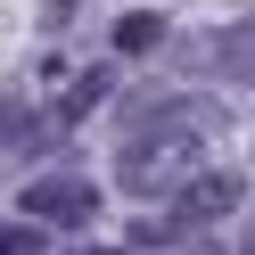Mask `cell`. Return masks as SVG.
<instances>
[{"label": "cell", "mask_w": 255, "mask_h": 255, "mask_svg": "<svg viewBox=\"0 0 255 255\" xmlns=\"http://www.w3.org/2000/svg\"><path fill=\"white\" fill-rule=\"evenodd\" d=\"M206 132H173V124H132V140L116 148V181L132 198H173L181 181H198Z\"/></svg>", "instance_id": "obj_1"}, {"label": "cell", "mask_w": 255, "mask_h": 255, "mask_svg": "<svg viewBox=\"0 0 255 255\" xmlns=\"http://www.w3.org/2000/svg\"><path fill=\"white\" fill-rule=\"evenodd\" d=\"M25 222H41V231H91V214H99V189L83 181V173H41V181H25Z\"/></svg>", "instance_id": "obj_2"}, {"label": "cell", "mask_w": 255, "mask_h": 255, "mask_svg": "<svg viewBox=\"0 0 255 255\" xmlns=\"http://www.w3.org/2000/svg\"><path fill=\"white\" fill-rule=\"evenodd\" d=\"M107 91H116V74H74V83H66V99H58V116H50V140H58V132H74V124H83L91 107L107 99Z\"/></svg>", "instance_id": "obj_3"}, {"label": "cell", "mask_w": 255, "mask_h": 255, "mask_svg": "<svg viewBox=\"0 0 255 255\" xmlns=\"http://www.w3.org/2000/svg\"><path fill=\"white\" fill-rule=\"evenodd\" d=\"M50 140V124H33L17 99H0V148H41Z\"/></svg>", "instance_id": "obj_4"}, {"label": "cell", "mask_w": 255, "mask_h": 255, "mask_svg": "<svg viewBox=\"0 0 255 255\" xmlns=\"http://www.w3.org/2000/svg\"><path fill=\"white\" fill-rule=\"evenodd\" d=\"M214 58L231 74H255V25H222V33H214Z\"/></svg>", "instance_id": "obj_5"}, {"label": "cell", "mask_w": 255, "mask_h": 255, "mask_svg": "<svg viewBox=\"0 0 255 255\" xmlns=\"http://www.w3.org/2000/svg\"><path fill=\"white\" fill-rule=\"evenodd\" d=\"M156 41H165V17H148V8L116 25V50H124V58H140V50H156Z\"/></svg>", "instance_id": "obj_6"}, {"label": "cell", "mask_w": 255, "mask_h": 255, "mask_svg": "<svg viewBox=\"0 0 255 255\" xmlns=\"http://www.w3.org/2000/svg\"><path fill=\"white\" fill-rule=\"evenodd\" d=\"M0 255H41V222H8L0 231Z\"/></svg>", "instance_id": "obj_7"}, {"label": "cell", "mask_w": 255, "mask_h": 255, "mask_svg": "<svg viewBox=\"0 0 255 255\" xmlns=\"http://www.w3.org/2000/svg\"><path fill=\"white\" fill-rule=\"evenodd\" d=\"M181 255H222V247H206V239H189V247H181Z\"/></svg>", "instance_id": "obj_8"}, {"label": "cell", "mask_w": 255, "mask_h": 255, "mask_svg": "<svg viewBox=\"0 0 255 255\" xmlns=\"http://www.w3.org/2000/svg\"><path fill=\"white\" fill-rule=\"evenodd\" d=\"M74 255H124V247H74Z\"/></svg>", "instance_id": "obj_9"}, {"label": "cell", "mask_w": 255, "mask_h": 255, "mask_svg": "<svg viewBox=\"0 0 255 255\" xmlns=\"http://www.w3.org/2000/svg\"><path fill=\"white\" fill-rule=\"evenodd\" d=\"M239 255H255V222H247V247H239Z\"/></svg>", "instance_id": "obj_10"}]
</instances>
